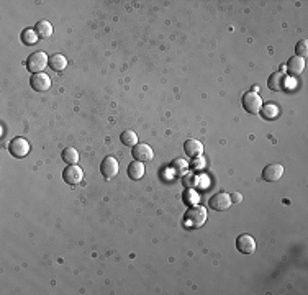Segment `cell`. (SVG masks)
Segmentation results:
<instances>
[{"mask_svg": "<svg viewBox=\"0 0 308 295\" xmlns=\"http://www.w3.org/2000/svg\"><path fill=\"white\" fill-rule=\"evenodd\" d=\"M207 223V208L202 205H192L185 213V225L189 228H202Z\"/></svg>", "mask_w": 308, "mask_h": 295, "instance_id": "cell-1", "label": "cell"}, {"mask_svg": "<svg viewBox=\"0 0 308 295\" xmlns=\"http://www.w3.org/2000/svg\"><path fill=\"white\" fill-rule=\"evenodd\" d=\"M48 66H50V58H48V54L43 51L33 53L27 59V69L33 74L43 72V69H46Z\"/></svg>", "mask_w": 308, "mask_h": 295, "instance_id": "cell-2", "label": "cell"}, {"mask_svg": "<svg viewBox=\"0 0 308 295\" xmlns=\"http://www.w3.org/2000/svg\"><path fill=\"white\" fill-rule=\"evenodd\" d=\"M30 149H31L30 143L22 136L13 138V140L10 141V145H8V151H10V154L13 157H17V159H23V157H27Z\"/></svg>", "mask_w": 308, "mask_h": 295, "instance_id": "cell-3", "label": "cell"}, {"mask_svg": "<svg viewBox=\"0 0 308 295\" xmlns=\"http://www.w3.org/2000/svg\"><path fill=\"white\" fill-rule=\"evenodd\" d=\"M243 108L251 115H259V110L262 107V98L257 92H246L243 95Z\"/></svg>", "mask_w": 308, "mask_h": 295, "instance_id": "cell-4", "label": "cell"}, {"mask_svg": "<svg viewBox=\"0 0 308 295\" xmlns=\"http://www.w3.org/2000/svg\"><path fill=\"white\" fill-rule=\"evenodd\" d=\"M208 204H210V208L215 211H224L233 205V202L229 194H226V192H218V194H215L212 199H210Z\"/></svg>", "mask_w": 308, "mask_h": 295, "instance_id": "cell-5", "label": "cell"}, {"mask_svg": "<svg viewBox=\"0 0 308 295\" xmlns=\"http://www.w3.org/2000/svg\"><path fill=\"white\" fill-rule=\"evenodd\" d=\"M62 179H64L66 184L77 185V184H81L82 179H84V171H82L77 164L67 166L66 169L62 171Z\"/></svg>", "mask_w": 308, "mask_h": 295, "instance_id": "cell-6", "label": "cell"}, {"mask_svg": "<svg viewBox=\"0 0 308 295\" xmlns=\"http://www.w3.org/2000/svg\"><path fill=\"white\" fill-rule=\"evenodd\" d=\"M131 154H133L135 161L149 162V161H153L154 151H153V148H151L149 145H146V143H138L136 146H133V149H131Z\"/></svg>", "mask_w": 308, "mask_h": 295, "instance_id": "cell-7", "label": "cell"}, {"mask_svg": "<svg viewBox=\"0 0 308 295\" xmlns=\"http://www.w3.org/2000/svg\"><path fill=\"white\" fill-rule=\"evenodd\" d=\"M118 169H120L118 161H116L113 156H107L100 164V172L107 180L113 179V177L118 174Z\"/></svg>", "mask_w": 308, "mask_h": 295, "instance_id": "cell-8", "label": "cell"}, {"mask_svg": "<svg viewBox=\"0 0 308 295\" xmlns=\"http://www.w3.org/2000/svg\"><path fill=\"white\" fill-rule=\"evenodd\" d=\"M30 86L33 90H36V92H46V90H50V87H51V79L45 72L33 74L30 79Z\"/></svg>", "mask_w": 308, "mask_h": 295, "instance_id": "cell-9", "label": "cell"}, {"mask_svg": "<svg viewBox=\"0 0 308 295\" xmlns=\"http://www.w3.org/2000/svg\"><path fill=\"white\" fill-rule=\"evenodd\" d=\"M236 248L241 254H252L256 251V239L251 235H239L236 239Z\"/></svg>", "mask_w": 308, "mask_h": 295, "instance_id": "cell-10", "label": "cell"}, {"mask_svg": "<svg viewBox=\"0 0 308 295\" xmlns=\"http://www.w3.org/2000/svg\"><path fill=\"white\" fill-rule=\"evenodd\" d=\"M283 176V166L282 164H269L262 169V179L266 182H277Z\"/></svg>", "mask_w": 308, "mask_h": 295, "instance_id": "cell-11", "label": "cell"}, {"mask_svg": "<svg viewBox=\"0 0 308 295\" xmlns=\"http://www.w3.org/2000/svg\"><path fill=\"white\" fill-rule=\"evenodd\" d=\"M184 151H185V154H187L189 157L195 159V157L202 156L203 145L198 140H194V138H190V140H187V141L184 143Z\"/></svg>", "mask_w": 308, "mask_h": 295, "instance_id": "cell-12", "label": "cell"}, {"mask_svg": "<svg viewBox=\"0 0 308 295\" xmlns=\"http://www.w3.org/2000/svg\"><path fill=\"white\" fill-rule=\"evenodd\" d=\"M285 82H287V77L283 76L282 72H272L271 77H269L267 87L274 92H282V90H285Z\"/></svg>", "mask_w": 308, "mask_h": 295, "instance_id": "cell-13", "label": "cell"}, {"mask_svg": "<svg viewBox=\"0 0 308 295\" xmlns=\"http://www.w3.org/2000/svg\"><path fill=\"white\" fill-rule=\"evenodd\" d=\"M303 69H305V59L293 56L288 59V62L285 66V72H288L290 76H300V74L303 72Z\"/></svg>", "mask_w": 308, "mask_h": 295, "instance_id": "cell-14", "label": "cell"}, {"mask_svg": "<svg viewBox=\"0 0 308 295\" xmlns=\"http://www.w3.org/2000/svg\"><path fill=\"white\" fill-rule=\"evenodd\" d=\"M144 176V162L140 161H133L128 166V177L133 180H141Z\"/></svg>", "mask_w": 308, "mask_h": 295, "instance_id": "cell-15", "label": "cell"}, {"mask_svg": "<svg viewBox=\"0 0 308 295\" xmlns=\"http://www.w3.org/2000/svg\"><path fill=\"white\" fill-rule=\"evenodd\" d=\"M50 67L55 72H61L67 67V59L62 54H53L50 56Z\"/></svg>", "mask_w": 308, "mask_h": 295, "instance_id": "cell-16", "label": "cell"}, {"mask_svg": "<svg viewBox=\"0 0 308 295\" xmlns=\"http://www.w3.org/2000/svg\"><path fill=\"white\" fill-rule=\"evenodd\" d=\"M259 115H261L264 120H274V118L279 117V107L274 105V103H266V105L261 107Z\"/></svg>", "mask_w": 308, "mask_h": 295, "instance_id": "cell-17", "label": "cell"}, {"mask_svg": "<svg viewBox=\"0 0 308 295\" xmlns=\"http://www.w3.org/2000/svg\"><path fill=\"white\" fill-rule=\"evenodd\" d=\"M35 31L40 38H50L53 34V25L50 22H46V20H41V22L36 23Z\"/></svg>", "mask_w": 308, "mask_h": 295, "instance_id": "cell-18", "label": "cell"}, {"mask_svg": "<svg viewBox=\"0 0 308 295\" xmlns=\"http://www.w3.org/2000/svg\"><path fill=\"white\" fill-rule=\"evenodd\" d=\"M61 157L67 166H72V164H77V161H79V152H77L76 148H66V149L62 151Z\"/></svg>", "mask_w": 308, "mask_h": 295, "instance_id": "cell-19", "label": "cell"}, {"mask_svg": "<svg viewBox=\"0 0 308 295\" xmlns=\"http://www.w3.org/2000/svg\"><path fill=\"white\" fill-rule=\"evenodd\" d=\"M22 43H25L27 46H33V44H36L38 43V34L35 31V28H25L22 31Z\"/></svg>", "mask_w": 308, "mask_h": 295, "instance_id": "cell-20", "label": "cell"}, {"mask_svg": "<svg viewBox=\"0 0 308 295\" xmlns=\"http://www.w3.org/2000/svg\"><path fill=\"white\" fill-rule=\"evenodd\" d=\"M120 141H121V145L128 146V148H133V146L138 145V135H136L135 131H131V130H126V131H123L120 135Z\"/></svg>", "mask_w": 308, "mask_h": 295, "instance_id": "cell-21", "label": "cell"}, {"mask_svg": "<svg viewBox=\"0 0 308 295\" xmlns=\"http://www.w3.org/2000/svg\"><path fill=\"white\" fill-rule=\"evenodd\" d=\"M295 54L298 58H303L305 59V56L308 54V41L307 39H302V41H298L297 43V46H295Z\"/></svg>", "mask_w": 308, "mask_h": 295, "instance_id": "cell-22", "label": "cell"}, {"mask_svg": "<svg viewBox=\"0 0 308 295\" xmlns=\"http://www.w3.org/2000/svg\"><path fill=\"white\" fill-rule=\"evenodd\" d=\"M182 185L184 187H187L189 190H192L195 185H197V176L195 174H185L184 177H182Z\"/></svg>", "mask_w": 308, "mask_h": 295, "instance_id": "cell-23", "label": "cell"}, {"mask_svg": "<svg viewBox=\"0 0 308 295\" xmlns=\"http://www.w3.org/2000/svg\"><path fill=\"white\" fill-rule=\"evenodd\" d=\"M229 197H231V202H233V204H239V202L243 200V195L239 194V192H233V194L229 195Z\"/></svg>", "mask_w": 308, "mask_h": 295, "instance_id": "cell-24", "label": "cell"}, {"mask_svg": "<svg viewBox=\"0 0 308 295\" xmlns=\"http://www.w3.org/2000/svg\"><path fill=\"white\" fill-rule=\"evenodd\" d=\"M279 72H282V74L285 72V64H282V66H280V71H279Z\"/></svg>", "mask_w": 308, "mask_h": 295, "instance_id": "cell-25", "label": "cell"}, {"mask_svg": "<svg viewBox=\"0 0 308 295\" xmlns=\"http://www.w3.org/2000/svg\"><path fill=\"white\" fill-rule=\"evenodd\" d=\"M259 90V86H252V92H257Z\"/></svg>", "mask_w": 308, "mask_h": 295, "instance_id": "cell-26", "label": "cell"}]
</instances>
